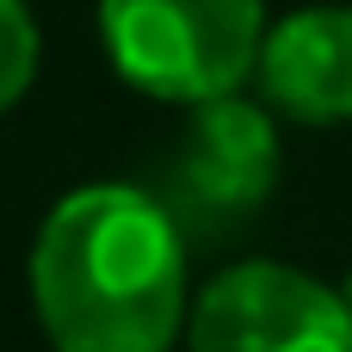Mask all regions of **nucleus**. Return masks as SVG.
<instances>
[{"mask_svg":"<svg viewBox=\"0 0 352 352\" xmlns=\"http://www.w3.org/2000/svg\"><path fill=\"white\" fill-rule=\"evenodd\" d=\"M340 297H346V309H352V278H346V291H340Z\"/></svg>","mask_w":352,"mask_h":352,"instance_id":"nucleus-7","label":"nucleus"},{"mask_svg":"<svg viewBox=\"0 0 352 352\" xmlns=\"http://www.w3.org/2000/svg\"><path fill=\"white\" fill-rule=\"evenodd\" d=\"M192 352H352V309L297 266L241 260L192 303Z\"/></svg>","mask_w":352,"mask_h":352,"instance_id":"nucleus-4","label":"nucleus"},{"mask_svg":"<svg viewBox=\"0 0 352 352\" xmlns=\"http://www.w3.org/2000/svg\"><path fill=\"white\" fill-rule=\"evenodd\" d=\"M31 303L56 352H167L186 322V229L142 186H74L37 229Z\"/></svg>","mask_w":352,"mask_h":352,"instance_id":"nucleus-1","label":"nucleus"},{"mask_svg":"<svg viewBox=\"0 0 352 352\" xmlns=\"http://www.w3.org/2000/svg\"><path fill=\"white\" fill-rule=\"evenodd\" d=\"M260 0H99V37L111 68L167 105H204L241 93L266 50Z\"/></svg>","mask_w":352,"mask_h":352,"instance_id":"nucleus-2","label":"nucleus"},{"mask_svg":"<svg viewBox=\"0 0 352 352\" xmlns=\"http://www.w3.org/2000/svg\"><path fill=\"white\" fill-rule=\"evenodd\" d=\"M260 99L297 124H352V6H297L266 31Z\"/></svg>","mask_w":352,"mask_h":352,"instance_id":"nucleus-5","label":"nucleus"},{"mask_svg":"<svg viewBox=\"0 0 352 352\" xmlns=\"http://www.w3.org/2000/svg\"><path fill=\"white\" fill-rule=\"evenodd\" d=\"M278 186V130L272 105H254L241 93L192 105L186 130L173 136V155L161 167V204L192 235H229L241 229Z\"/></svg>","mask_w":352,"mask_h":352,"instance_id":"nucleus-3","label":"nucleus"},{"mask_svg":"<svg viewBox=\"0 0 352 352\" xmlns=\"http://www.w3.org/2000/svg\"><path fill=\"white\" fill-rule=\"evenodd\" d=\"M37 80V19L25 0H0V111H12Z\"/></svg>","mask_w":352,"mask_h":352,"instance_id":"nucleus-6","label":"nucleus"}]
</instances>
